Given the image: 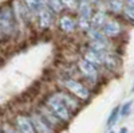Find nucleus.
I'll return each mask as SVG.
<instances>
[{"label":"nucleus","mask_w":134,"mask_h":133,"mask_svg":"<svg viewBox=\"0 0 134 133\" xmlns=\"http://www.w3.org/2000/svg\"><path fill=\"white\" fill-rule=\"evenodd\" d=\"M121 117V105H117L113 110H111V113L109 114L107 117V121H106V126L107 128H111L117 124V121L119 120Z\"/></svg>","instance_id":"obj_18"},{"label":"nucleus","mask_w":134,"mask_h":133,"mask_svg":"<svg viewBox=\"0 0 134 133\" xmlns=\"http://www.w3.org/2000/svg\"><path fill=\"white\" fill-rule=\"evenodd\" d=\"M52 94L57 97V98H59L72 114L76 113L78 110L81 109V106H82V102L79 101V99H78L76 97H74L71 93H69L67 90L62 89V87H59V89H57L55 92H52Z\"/></svg>","instance_id":"obj_9"},{"label":"nucleus","mask_w":134,"mask_h":133,"mask_svg":"<svg viewBox=\"0 0 134 133\" xmlns=\"http://www.w3.org/2000/svg\"><path fill=\"white\" fill-rule=\"evenodd\" d=\"M124 30H125L124 23L119 19H117V16H110V19L105 23V26L100 28V31L103 32V35L111 40L119 38L124 34Z\"/></svg>","instance_id":"obj_7"},{"label":"nucleus","mask_w":134,"mask_h":133,"mask_svg":"<svg viewBox=\"0 0 134 133\" xmlns=\"http://www.w3.org/2000/svg\"><path fill=\"white\" fill-rule=\"evenodd\" d=\"M23 3H24V6L28 8L30 12L34 15V18L36 16V14L39 12V9L42 8L39 0H23Z\"/></svg>","instance_id":"obj_20"},{"label":"nucleus","mask_w":134,"mask_h":133,"mask_svg":"<svg viewBox=\"0 0 134 133\" xmlns=\"http://www.w3.org/2000/svg\"><path fill=\"white\" fill-rule=\"evenodd\" d=\"M119 16H122V19H124L126 23H129V24H134V8H131V7H126V6H125Z\"/></svg>","instance_id":"obj_21"},{"label":"nucleus","mask_w":134,"mask_h":133,"mask_svg":"<svg viewBox=\"0 0 134 133\" xmlns=\"http://www.w3.org/2000/svg\"><path fill=\"white\" fill-rule=\"evenodd\" d=\"M12 124L16 128V130L19 133H36L34 129V125L30 120V116L27 113H18L15 114Z\"/></svg>","instance_id":"obj_11"},{"label":"nucleus","mask_w":134,"mask_h":133,"mask_svg":"<svg viewBox=\"0 0 134 133\" xmlns=\"http://www.w3.org/2000/svg\"><path fill=\"white\" fill-rule=\"evenodd\" d=\"M94 11H95V7L93 4V0H78V6L75 9L78 16H85L90 19Z\"/></svg>","instance_id":"obj_15"},{"label":"nucleus","mask_w":134,"mask_h":133,"mask_svg":"<svg viewBox=\"0 0 134 133\" xmlns=\"http://www.w3.org/2000/svg\"><path fill=\"white\" fill-rule=\"evenodd\" d=\"M76 18V28H78V31H81V32H85L91 27V24H90V19L88 18H85V16H75Z\"/></svg>","instance_id":"obj_19"},{"label":"nucleus","mask_w":134,"mask_h":133,"mask_svg":"<svg viewBox=\"0 0 134 133\" xmlns=\"http://www.w3.org/2000/svg\"><path fill=\"white\" fill-rule=\"evenodd\" d=\"M43 104L46 105L51 112H54V114L57 116L59 120H62L64 124L70 123L71 118H72V113L70 112L69 109H67V106L60 101L59 98H57L52 93L48 94L46 98L43 99Z\"/></svg>","instance_id":"obj_5"},{"label":"nucleus","mask_w":134,"mask_h":133,"mask_svg":"<svg viewBox=\"0 0 134 133\" xmlns=\"http://www.w3.org/2000/svg\"><path fill=\"white\" fill-rule=\"evenodd\" d=\"M109 133H115V132H114V130H110V132H109Z\"/></svg>","instance_id":"obj_30"},{"label":"nucleus","mask_w":134,"mask_h":133,"mask_svg":"<svg viewBox=\"0 0 134 133\" xmlns=\"http://www.w3.org/2000/svg\"><path fill=\"white\" fill-rule=\"evenodd\" d=\"M38 112L42 114V117L47 121V124H48V125H50L55 132H57L59 128H62V126H63V124H64L63 121H62V120H59L57 116L54 114V112H51V110H50L46 105H44L43 102L38 106Z\"/></svg>","instance_id":"obj_13"},{"label":"nucleus","mask_w":134,"mask_h":133,"mask_svg":"<svg viewBox=\"0 0 134 133\" xmlns=\"http://www.w3.org/2000/svg\"><path fill=\"white\" fill-rule=\"evenodd\" d=\"M0 133H3V132H2V129H0Z\"/></svg>","instance_id":"obj_31"},{"label":"nucleus","mask_w":134,"mask_h":133,"mask_svg":"<svg viewBox=\"0 0 134 133\" xmlns=\"http://www.w3.org/2000/svg\"><path fill=\"white\" fill-rule=\"evenodd\" d=\"M110 16H111V15L107 12V11L95 9L94 12H93V15H91V18H90V24H91L93 28L100 30V28L105 26L106 22L110 19Z\"/></svg>","instance_id":"obj_14"},{"label":"nucleus","mask_w":134,"mask_h":133,"mask_svg":"<svg viewBox=\"0 0 134 133\" xmlns=\"http://www.w3.org/2000/svg\"><path fill=\"white\" fill-rule=\"evenodd\" d=\"M55 23H57L59 31L63 32V34H66V35H74L78 31V28H76V18L70 15V14L62 12L60 15L57 16Z\"/></svg>","instance_id":"obj_8"},{"label":"nucleus","mask_w":134,"mask_h":133,"mask_svg":"<svg viewBox=\"0 0 134 133\" xmlns=\"http://www.w3.org/2000/svg\"><path fill=\"white\" fill-rule=\"evenodd\" d=\"M30 120L34 125V129H35L36 133H55V130L47 124V121L42 117V114L38 112V109H34L28 113Z\"/></svg>","instance_id":"obj_10"},{"label":"nucleus","mask_w":134,"mask_h":133,"mask_svg":"<svg viewBox=\"0 0 134 133\" xmlns=\"http://www.w3.org/2000/svg\"><path fill=\"white\" fill-rule=\"evenodd\" d=\"M124 7H125L124 0H107L106 2V9L111 16H119Z\"/></svg>","instance_id":"obj_17"},{"label":"nucleus","mask_w":134,"mask_h":133,"mask_svg":"<svg viewBox=\"0 0 134 133\" xmlns=\"http://www.w3.org/2000/svg\"><path fill=\"white\" fill-rule=\"evenodd\" d=\"M39 3L42 7H46V6H48V0H39Z\"/></svg>","instance_id":"obj_26"},{"label":"nucleus","mask_w":134,"mask_h":133,"mask_svg":"<svg viewBox=\"0 0 134 133\" xmlns=\"http://www.w3.org/2000/svg\"><path fill=\"white\" fill-rule=\"evenodd\" d=\"M9 6L12 8V12H14L20 35H24L31 27H34L35 18L28 11V8L24 6L23 0H11Z\"/></svg>","instance_id":"obj_3"},{"label":"nucleus","mask_w":134,"mask_h":133,"mask_svg":"<svg viewBox=\"0 0 134 133\" xmlns=\"http://www.w3.org/2000/svg\"><path fill=\"white\" fill-rule=\"evenodd\" d=\"M55 20H57V15L48 8V6L42 7L35 16L34 27H36V30H39V31H47L54 26Z\"/></svg>","instance_id":"obj_6"},{"label":"nucleus","mask_w":134,"mask_h":133,"mask_svg":"<svg viewBox=\"0 0 134 133\" xmlns=\"http://www.w3.org/2000/svg\"><path fill=\"white\" fill-rule=\"evenodd\" d=\"M81 57L85 58L86 61L88 62H91L93 65L98 66L99 69H102V59H100V52L90 49L88 46H85L82 49V52H81Z\"/></svg>","instance_id":"obj_16"},{"label":"nucleus","mask_w":134,"mask_h":133,"mask_svg":"<svg viewBox=\"0 0 134 133\" xmlns=\"http://www.w3.org/2000/svg\"><path fill=\"white\" fill-rule=\"evenodd\" d=\"M100 59H102V69L107 71L115 73L121 67V61H119V57L115 54V51L100 52Z\"/></svg>","instance_id":"obj_12"},{"label":"nucleus","mask_w":134,"mask_h":133,"mask_svg":"<svg viewBox=\"0 0 134 133\" xmlns=\"http://www.w3.org/2000/svg\"><path fill=\"white\" fill-rule=\"evenodd\" d=\"M0 28H2L5 42L15 40L20 36V32L9 3L0 6Z\"/></svg>","instance_id":"obj_2"},{"label":"nucleus","mask_w":134,"mask_h":133,"mask_svg":"<svg viewBox=\"0 0 134 133\" xmlns=\"http://www.w3.org/2000/svg\"><path fill=\"white\" fill-rule=\"evenodd\" d=\"M131 92H133V93H134V85H133V89H131Z\"/></svg>","instance_id":"obj_29"},{"label":"nucleus","mask_w":134,"mask_h":133,"mask_svg":"<svg viewBox=\"0 0 134 133\" xmlns=\"http://www.w3.org/2000/svg\"><path fill=\"white\" fill-rule=\"evenodd\" d=\"M63 3V7H64V11H75L76 9V6H78V0H62Z\"/></svg>","instance_id":"obj_23"},{"label":"nucleus","mask_w":134,"mask_h":133,"mask_svg":"<svg viewBox=\"0 0 134 133\" xmlns=\"http://www.w3.org/2000/svg\"><path fill=\"white\" fill-rule=\"evenodd\" d=\"M75 67L79 73V75L85 79L86 85H97V82L100 78V69L98 66L93 65L91 62L86 61L85 58H78V61L75 62Z\"/></svg>","instance_id":"obj_4"},{"label":"nucleus","mask_w":134,"mask_h":133,"mask_svg":"<svg viewBox=\"0 0 134 133\" xmlns=\"http://www.w3.org/2000/svg\"><path fill=\"white\" fill-rule=\"evenodd\" d=\"M3 42H5V39H4V35L2 32V28H0V43H3Z\"/></svg>","instance_id":"obj_27"},{"label":"nucleus","mask_w":134,"mask_h":133,"mask_svg":"<svg viewBox=\"0 0 134 133\" xmlns=\"http://www.w3.org/2000/svg\"><path fill=\"white\" fill-rule=\"evenodd\" d=\"M59 87L64 89L69 93H71L74 97H76L81 102H87L91 98V90L85 82L79 81L75 77H67L62 75L58 78Z\"/></svg>","instance_id":"obj_1"},{"label":"nucleus","mask_w":134,"mask_h":133,"mask_svg":"<svg viewBox=\"0 0 134 133\" xmlns=\"http://www.w3.org/2000/svg\"><path fill=\"white\" fill-rule=\"evenodd\" d=\"M118 133H127V128H126V126H122V128L119 129Z\"/></svg>","instance_id":"obj_28"},{"label":"nucleus","mask_w":134,"mask_h":133,"mask_svg":"<svg viewBox=\"0 0 134 133\" xmlns=\"http://www.w3.org/2000/svg\"><path fill=\"white\" fill-rule=\"evenodd\" d=\"M124 3H125L126 7H131V8H134V0H124Z\"/></svg>","instance_id":"obj_25"},{"label":"nucleus","mask_w":134,"mask_h":133,"mask_svg":"<svg viewBox=\"0 0 134 133\" xmlns=\"http://www.w3.org/2000/svg\"><path fill=\"white\" fill-rule=\"evenodd\" d=\"M131 109H133L131 101H126L124 105H121V117H127L131 113Z\"/></svg>","instance_id":"obj_22"},{"label":"nucleus","mask_w":134,"mask_h":133,"mask_svg":"<svg viewBox=\"0 0 134 133\" xmlns=\"http://www.w3.org/2000/svg\"><path fill=\"white\" fill-rule=\"evenodd\" d=\"M0 129H2L3 133H19L12 123H3L2 126H0Z\"/></svg>","instance_id":"obj_24"}]
</instances>
